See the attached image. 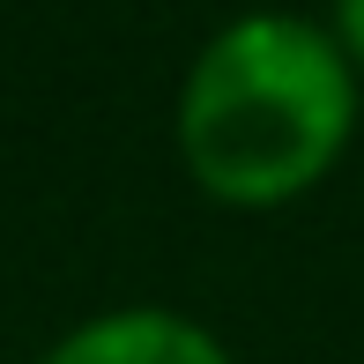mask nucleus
Listing matches in <instances>:
<instances>
[{
	"instance_id": "2",
	"label": "nucleus",
	"mask_w": 364,
	"mask_h": 364,
	"mask_svg": "<svg viewBox=\"0 0 364 364\" xmlns=\"http://www.w3.org/2000/svg\"><path fill=\"white\" fill-rule=\"evenodd\" d=\"M38 364H238V357L186 312L119 305V312H97V320L68 327Z\"/></svg>"
},
{
	"instance_id": "3",
	"label": "nucleus",
	"mask_w": 364,
	"mask_h": 364,
	"mask_svg": "<svg viewBox=\"0 0 364 364\" xmlns=\"http://www.w3.org/2000/svg\"><path fill=\"white\" fill-rule=\"evenodd\" d=\"M327 30H335V45L350 53V68L364 75V0H335V8H327Z\"/></svg>"
},
{
	"instance_id": "1",
	"label": "nucleus",
	"mask_w": 364,
	"mask_h": 364,
	"mask_svg": "<svg viewBox=\"0 0 364 364\" xmlns=\"http://www.w3.org/2000/svg\"><path fill=\"white\" fill-rule=\"evenodd\" d=\"M364 75L335 30L290 8H245L178 82V164L216 208H290L350 156Z\"/></svg>"
}]
</instances>
